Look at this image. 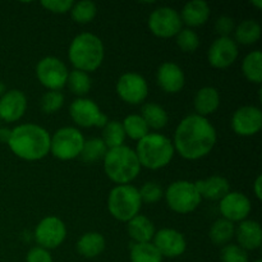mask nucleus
I'll list each match as a JSON object with an SVG mask.
<instances>
[{
    "mask_svg": "<svg viewBox=\"0 0 262 262\" xmlns=\"http://www.w3.org/2000/svg\"><path fill=\"white\" fill-rule=\"evenodd\" d=\"M10 135H12V129L7 127H0V143H7L9 142Z\"/></svg>",
    "mask_w": 262,
    "mask_h": 262,
    "instance_id": "43",
    "label": "nucleus"
},
{
    "mask_svg": "<svg viewBox=\"0 0 262 262\" xmlns=\"http://www.w3.org/2000/svg\"><path fill=\"white\" fill-rule=\"evenodd\" d=\"M106 152L107 147L101 138H90V140L84 141L79 158L87 164H95L100 160H104Z\"/></svg>",
    "mask_w": 262,
    "mask_h": 262,
    "instance_id": "31",
    "label": "nucleus"
},
{
    "mask_svg": "<svg viewBox=\"0 0 262 262\" xmlns=\"http://www.w3.org/2000/svg\"><path fill=\"white\" fill-rule=\"evenodd\" d=\"M232 128L235 135L242 137L257 135L262 128V112L260 107L246 105L235 110L232 117Z\"/></svg>",
    "mask_w": 262,
    "mask_h": 262,
    "instance_id": "14",
    "label": "nucleus"
},
{
    "mask_svg": "<svg viewBox=\"0 0 262 262\" xmlns=\"http://www.w3.org/2000/svg\"><path fill=\"white\" fill-rule=\"evenodd\" d=\"M26 262H53V257L48 250L37 246L28 251Z\"/></svg>",
    "mask_w": 262,
    "mask_h": 262,
    "instance_id": "42",
    "label": "nucleus"
},
{
    "mask_svg": "<svg viewBox=\"0 0 262 262\" xmlns=\"http://www.w3.org/2000/svg\"><path fill=\"white\" fill-rule=\"evenodd\" d=\"M73 4V0H43L41 2V5L46 10L55 14H64V13L71 12Z\"/></svg>",
    "mask_w": 262,
    "mask_h": 262,
    "instance_id": "40",
    "label": "nucleus"
},
{
    "mask_svg": "<svg viewBox=\"0 0 262 262\" xmlns=\"http://www.w3.org/2000/svg\"><path fill=\"white\" fill-rule=\"evenodd\" d=\"M156 81L160 89L166 94H178L186 83L184 72L178 64L165 61L161 64L156 73Z\"/></svg>",
    "mask_w": 262,
    "mask_h": 262,
    "instance_id": "19",
    "label": "nucleus"
},
{
    "mask_svg": "<svg viewBox=\"0 0 262 262\" xmlns=\"http://www.w3.org/2000/svg\"><path fill=\"white\" fill-rule=\"evenodd\" d=\"M262 177L258 176L256 178L255 183H253V192H255V196L257 197V200H262Z\"/></svg>",
    "mask_w": 262,
    "mask_h": 262,
    "instance_id": "44",
    "label": "nucleus"
},
{
    "mask_svg": "<svg viewBox=\"0 0 262 262\" xmlns=\"http://www.w3.org/2000/svg\"><path fill=\"white\" fill-rule=\"evenodd\" d=\"M122 125L125 136L137 142L150 133V128L140 114H130L125 117V119L122 122Z\"/></svg>",
    "mask_w": 262,
    "mask_h": 262,
    "instance_id": "30",
    "label": "nucleus"
},
{
    "mask_svg": "<svg viewBox=\"0 0 262 262\" xmlns=\"http://www.w3.org/2000/svg\"><path fill=\"white\" fill-rule=\"evenodd\" d=\"M251 4L255 5V7H257V9H261V8H262L261 0H253V2H251Z\"/></svg>",
    "mask_w": 262,
    "mask_h": 262,
    "instance_id": "46",
    "label": "nucleus"
},
{
    "mask_svg": "<svg viewBox=\"0 0 262 262\" xmlns=\"http://www.w3.org/2000/svg\"><path fill=\"white\" fill-rule=\"evenodd\" d=\"M219 209L224 219L232 223H241L243 220H247L251 209H252V205H251L250 199L245 193L233 191L225 194L220 200Z\"/></svg>",
    "mask_w": 262,
    "mask_h": 262,
    "instance_id": "17",
    "label": "nucleus"
},
{
    "mask_svg": "<svg viewBox=\"0 0 262 262\" xmlns=\"http://www.w3.org/2000/svg\"><path fill=\"white\" fill-rule=\"evenodd\" d=\"M194 184L201 199L212 200V201L222 200L230 192L229 182L222 176H212L210 178L197 181Z\"/></svg>",
    "mask_w": 262,
    "mask_h": 262,
    "instance_id": "21",
    "label": "nucleus"
},
{
    "mask_svg": "<svg viewBox=\"0 0 262 262\" xmlns=\"http://www.w3.org/2000/svg\"><path fill=\"white\" fill-rule=\"evenodd\" d=\"M69 114L78 127L83 128H104L109 122V118L100 110L99 105L87 97L74 100L69 106Z\"/></svg>",
    "mask_w": 262,
    "mask_h": 262,
    "instance_id": "10",
    "label": "nucleus"
},
{
    "mask_svg": "<svg viewBox=\"0 0 262 262\" xmlns=\"http://www.w3.org/2000/svg\"><path fill=\"white\" fill-rule=\"evenodd\" d=\"M211 9L210 5L204 0H192L183 7L181 15L182 23H186L188 27H200L209 20Z\"/></svg>",
    "mask_w": 262,
    "mask_h": 262,
    "instance_id": "22",
    "label": "nucleus"
},
{
    "mask_svg": "<svg viewBox=\"0 0 262 262\" xmlns=\"http://www.w3.org/2000/svg\"><path fill=\"white\" fill-rule=\"evenodd\" d=\"M105 245L104 235L97 232H89L79 238L76 246L79 255L86 258H95L104 252Z\"/></svg>",
    "mask_w": 262,
    "mask_h": 262,
    "instance_id": "25",
    "label": "nucleus"
},
{
    "mask_svg": "<svg viewBox=\"0 0 262 262\" xmlns=\"http://www.w3.org/2000/svg\"><path fill=\"white\" fill-rule=\"evenodd\" d=\"M238 54V45L232 37H217L210 45L207 60L214 68L225 69L237 60Z\"/></svg>",
    "mask_w": 262,
    "mask_h": 262,
    "instance_id": "16",
    "label": "nucleus"
},
{
    "mask_svg": "<svg viewBox=\"0 0 262 262\" xmlns=\"http://www.w3.org/2000/svg\"><path fill=\"white\" fill-rule=\"evenodd\" d=\"M182 19L178 10L170 7H159L148 17V28L160 38H170L182 30Z\"/></svg>",
    "mask_w": 262,
    "mask_h": 262,
    "instance_id": "11",
    "label": "nucleus"
},
{
    "mask_svg": "<svg viewBox=\"0 0 262 262\" xmlns=\"http://www.w3.org/2000/svg\"><path fill=\"white\" fill-rule=\"evenodd\" d=\"M217 135L207 118L191 114L184 118L174 132V150L186 160L205 158L216 145Z\"/></svg>",
    "mask_w": 262,
    "mask_h": 262,
    "instance_id": "1",
    "label": "nucleus"
},
{
    "mask_svg": "<svg viewBox=\"0 0 262 262\" xmlns=\"http://www.w3.org/2000/svg\"><path fill=\"white\" fill-rule=\"evenodd\" d=\"M130 261L132 262H163V256L160 255L155 246L148 243H133L130 246Z\"/></svg>",
    "mask_w": 262,
    "mask_h": 262,
    "instance_id": "33",
    "label": "nucleus"
},
{
    "mask_svg": "<svg viewBox=\"0 0 262 262\" xmlns=\"http://www.w3.org/2000/svg\"><path fill=\"white\" fill-rule=\"evenodd\" d=\"M105 49L101 38L91 32L77 35L68 49V59L77 71L95 72L104 61Z\"/></svg>",
    "mask_w": 262,
    "mask_h": 262,
    "instance_id": "3",
    "label": "nucleus"
},
{
    "mask_svg": "<svg viewBox=\"0 0 262 262\" xmlns=\"http://www.w3.org/2000/svg\"><path fill=\"white\" fill-rule=\"evenodd\" d=\"M242 72L250 82L260 84L262 82V53L260 50L251 51L245 56Z\"/></svg>",
    "mask_w": 262,
    "mask_h": 262,
    "instance_id": "29",
    "label": "nucleus"
},
{
    "mask_svg": "<svg viewBox=\"0 0 262 262\" xmlns=\"http://www.w3.org/2000/svg\"><path fill=\"white\" fill-rule=\"evenodd\" d=\"M64 105V95L60 91H48L41 97L40 106L45 114H54Z\"/></svg>",
    "mask_w": 262,
    "mask_h": 262,
    "instance_id": "37",
    "label": "nucleus"
},
{
    "mask_svg": "<svg viewBox=\"0 0 262 262\" xmlns=\"http://www.w3.org/2000/svg\"><path fill=\"white\" fill-rule=\"evenodd\" d=\"M215 30L219 33V37H230L229 35L235 30L234 19L228 15H222L215 23Z\"/></svg>",
    "mask_w": 262,
    "mask_h": 262,
    "instance_id": "41",
    "label": "nucleus"
},
{
    "mask_svg": "<svg viewBox=\"0 0 262 262\" xmlns=\"http://www.w3.org/2000/svg\"><path fill=\"white\" fill-rule=\"evenodd\" d=\"M66 224L56 216L43 217L35 229V239L38 243V247L48 251L58 248L66 241Z\"/></svg>",
    "mask_w": 262,
    "mask_h": 262,
    "instance_id": "13",
    "label": "nucleus"
},
{
    "mask_svg": "<svg viewBox=\"0 0 262 262\" xmlns=\"http://www.w3.org/2000/svg\"><path fill=\"white\" fill-rule=\"evenodd\" d=\"M5 92H7V87H5L4 82L0 81V97H2Z\"/></svg>",
    "mask_w": 262,
    "mask_h": 262,
    "instance_id": "45",
    "label": "nucleus"
},
{
    "mask_svg": "<svg viewBox=\"0 0 262 262\" xmlns=\"http://www.w3.org/2000/svg\"><path fill=\"white\" fill-rule=\"evenodd\" d=\"M138 192H140V197L142 204L145 202V204L148 205L156 204V202L160 201L164 196L163 188H161L158 183H155V182H147V183H145L140 189H138Z\"/></svg>",
    "mask_w": 262,
    "mask_h": 262,
    "instance_id": "39",
    "label": "nucleus"
},
{
    "mask_svg": "<svg viewBox=\"0 0 262 262\" xmlns=\"http://www.w3.org/2000/svg\"><path fill=\"white\" fill-rule=\"evenodd\" d=\"M141 117L152 129H163L169 122V115L163 106L155 102H146L141 109Z\"/></svg>",
    "mask_w": 262,
    "mask_h": 262,
    "instance_id": "26",
    "label": "nucleus"
},
{
    "mask_svg": "<svg viewBox=\"0 0 262 262\" xmlns=\"http://www.w3.org/2000/svg\"><path fill=\"white\" fill-rule=\"evenodd\" d=\"M67 84H68L72 94L78 97H84L91 90V77L89 76V73L73 69L72 72H69Z\"/></svg>",
    "mask_w": 262,
    "mask_h": 262,
    "instance_id": "34",
    "label": "nucleus"
},
{
    "mask_svg": "<svg viewBox=\"0 0 262 262\" xmlns=\"http://www.w3.org/2000/svg\"><path fill=\"white\" fill-rule=\"evenodd\" d=\"M238 246L246 251H253L260 248L262 243V229L260 223L255 220H243L235 228L234 233Z\"/></svg>",
    "mask_w": 262,
    "mask_h": 262,
    "instance_id": "20",
    "label": "nucleus"
},
{
    "mask_svg": "<svg viewBox=\"0 0 262 262\" xmlns=\"http://www.w3.org/2000/svg\"><path fill=\"white\" fill-rule=\"evenodd\" d=\"M68 74L66 63L55 56H45L36 66V77L49 91H60L67 84Z\"/></svg>",
    "mask_w": 262,
    "mask_h": 262,
    "instance_id": "9",
    "label": "nucleus"
},
{
    "mask_svg": "<svg viewBox=\"0 0 262 262\" xmlns=\"http://www.w3.org/2000/svg\"><path fill=\"white\" fill-rule=\"evenodd\" d=\"M169 209L177 214H189L201 204V196L196 184L189 181L173 182L164 193Z\"/></svg>",
    "mask_w": 262,
    "mask_h": 262,
    "instance_id": "7",
    "label": "nucleus"
},
{
    "mask_svg": "<svg viewBox=\"0 0 262 262\" xmlns=\"http://www.w3.org/2000/svg\"><path fill=\"white\" fill-rule=\"evenodd\" d=\"M127 232L135 243H148L155 235V225L145 215L135 216L128 222Z\"/></svg>",
    "mask_w": 262,
    "mask_h": 262,
    "instance_id": "24",
    "label": "nucleus"
},
{
    "mask_svg": "<svg viewBox=\"0 0 262 262\" xmlns=\"http://www.w3.org/2000/svg\"><path fill=\"white\" fill-rule=\"evenodd\" d=\"M117 94L129 105H140L147 99L148 84L141 74L128 72L122 74L117 82Z\"/></svg>",
    "mask_w": 262,
    "mask_h": 262,
    "instance_id": "12",
    "label": "nucleus"
},
{
    "mask_svg": "<svg viewBox=\"0 0 262 262\" xmlns=\"http://www.w3.org/2000/svg\"><path fill=\"white\" fill-rule=\"evenodd\" d=\"M50 138L51 136L45 128L33 123H26L13 128L8 146L17 158L36 161L50 152Z\"/></svg>",
    "mask_w": 262,
    "mask_h": 262,
    "instance_id": "2",
    "label": "nucleus"
},
{
    "mask_svg": "<svg viewBox=\"0 0 262 262\" xmlns=\"http://www.w3.org/2000/svg\"><path fill=\"white\" fill-rule=\"evenodd\" d=\"M27 97L20 90H9L0 97V120L14 123L25 115Z\"/></svg>",
    "mask_w": 262,
    "mask_h": 262,
    "instance_id": "18",
    "label": "nucleus"
},
{
    "mask_svg": "<svg viewBox=\"0 0 262 262\" xmlns=\"http://www.w3.org/2000/svg\"><path fill=\"white\" fill-rule=\"evenodd\" d=\"M176 42L184 53H194L200 46V37L191 28H182L176 36Z\"/></svg>",
    "mask_w": 262,
    "mask_h": 262,
    "instance_id": "36",
    "label": "nucleus"
},
{
    "mask_svg": "<svg viewBox=\"0 0 262 262\" xmlns=\"http://www.w3.org/2000/svg\"><path fill=\"white\" fill-rule=\"evenodd\" d=\"M135 152L141 166L158 170L170 164L176 150L173 141L166 136L160 133H148L146 137L138 141Z\"/></svg>",
    "mask_w": 262,
    "mask_h": 262,
    "instance_id": "5",
    "label": "nucleus"
},
{
    "mask_svg": "<svg viewBox=\"0 0 262 262\" xmlns=\"http://www.w3.org/2000/svg\"><path fill=\"white\" fill-rule=\"evenodd\" d=\"M125 137L127 136H125L124 129H123L122 123L118 122V120H109L107 124L102 128L101 140L104 141L107 150L124 145Z\"/></svg>",
    "mask_w": 262,
    "mask_h": 262,
    "instance_id": "32",
    "label": "nucleus"
},
{
    "mask_svg": "<svg viewBox=\"0 0 262 262\" xmlns=\"http://www.w3.org/2000/svg\"><path fill=\"white\" fill-rule=\"evenodd\" d=\"M194 110L200 117L207 118L214 114L220 106V94L215 87L206 86L200 89L194 95Z\"/></svg>",
    "mask_w": 262,
    "mask_h": 262,
    "instance_id": "23",
    "label": "nucleus"
},
{
    "mask_svg": "<svg viewBox=\"0 0 262 262\" xmlns=\"http://www.w3.org/2000/svg\"><path fill=\"white\" fill-rule=\"evenodd\" d=\"M220 260L222 262H248V253L238 245L228 243L220 251Z\"/></svg>",
    "mask_w": 262,
    "mask_h": 262,
    "instance_id": "38",
    "label": "nucleus"
},
{
    "mask_svg": "<svg viewBox=\"0 0 262 262\" xmlns=\"http://www.w3.org/2000/svg\"><path fill=\"white\" fill-rule=\"evenodd\" d=\"M142 207L140 192L130 184L117 186L107 197V210L114 219L128 223L140 214Z\"/></svg>",
    "mask_w": 262,
    "mask_h": 262,
    "instance_id": "6",
    "label": "nucleus"
},
{
    "mask_svg": "<svg viewBox=\"0 0 262 262\" xmlns=\"http://www.w3.org/2000/svg\"><path fill=\"white\" fill-rule=\"evenodd\" d=\"M235 233V227L234 223L229 222V220L224 219V217H220L217 219L214 224L210 228V239L214 245L216 246H223L230 243L232 238L234 237Z\"/></svg>",
    "mask_w": 262,
    "mask_h": 262,
    "instance_id": "28",
    "label": "nucleus"
},
{
    "mask_svg": "<svg viewBox=\"0 0 262 262\" xmlns=\"http://www.w3.org/2000/svg\"><path fill=\"white\" fill-rule=\"evenodd\" d=\"M84 137L78 128L63 127L50 138V152L59 160H73L81 155Z\"/></svg>",
    "mask_w": 262,
    "mask_h": 262,
    "instance_id": "8",
    "label": "nucleus"
},
{
    "mask_svg": "<svg viewBox=\"0 0 262 262\" xmlns=\"http://www.w3.org/2000/svg\"><path fill=\"white\" fill-rule=\"evenodd\" d=\"M261 32V26L257 20L246 19L235 27L234 41L242 43V45H253L260 40Z\"/></svg>",
    "mask_w": 262,
    "mask_h": 262,
    "instance_id": "27",
    "label": "nucleus"
},
{
    "mask_svg": "<svg viewBox=\"0 0 262 262\" xmlns=\"http://www.w3.org/2000/svg\"><path fill=\"white\" fill-rule=\"evenodd\" d=\"M0 124H2V120H0Z\"/></svg>",
    "mask_w": 262,
    "mask_h": 262,
    "instance_id": "48",
    "label": "nucleus"
},
{
    "mask_svg": "<svg viewBox=\"0 0 262 262\" xmlns=\"http://www.w3.org/2000/svg\"><path fill=\"white\" fill-rule=\"evenodd\" d=\"M154 243L156 250L163 257L176 258L183 255L187 250V241L181 232L170 228L158 230L154 235Z\"/></svg>",
    "mask_w": 262,
    "mask_h": 262,
    "instance_id": "15",
    "label": "nucleus"
},
{
    "mask_svg": "<svg viewBox=\"0 0 262 262\" xmlns=\"http://www.w3.org/2000/svg\"><path fill=\"white\" fill-rule=\"evenodd\" d=\"M97 14V7L91 0H82V2L74 3L71 9L72 19L79 25H87L92 22Z\"/></svg>",
    "mask_w": 262,
    "mask_h": 262,
    "instance_id": "35",
    "label": "nucleus"
},
{
    "mask_svg": "<svg viewBox=\"0 0 262 262\" xmlns=\"http://www.w3.org/2000/svg\"><path fill=\"white\" fill-rule=\"evenodd\" d=\"M255 262H262L261 260H257V261H255Z\"/></svg>",
    "mask_w": 262,
    "mask_h": 262,
    "instance_id": "47",
    "label": "nucleus"
},
{
    "mask_svg": "<svg viewBox=\"0 0 262 262\" xmlns=\"http://www.w3.org/2000/svg\"><path fill=\"white\" fill-rule=\"evenodd\" d=\"M102 161L106 177L118 186L135 181L142 168L135 150L125 145L107 150Z\"/></svg>",
    "mask_w": 262,
    "mask_h": 262,
    "instance_id": "4",
    "label": "nucleus"
}]
</instances>
